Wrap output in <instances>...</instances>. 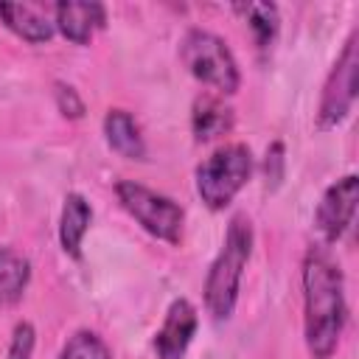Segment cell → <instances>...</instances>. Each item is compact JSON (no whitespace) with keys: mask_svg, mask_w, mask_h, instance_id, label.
I'll list each match as a JSON object with an SVG mask.
<instances>
[{"mask_svg":"<svg viewBox=\"0 0 359 359\" xmlns=\"http://www.w3.org/2000/svg\"><path fill=\"white\" fill-rule=\"evenodd\" d=\"M56 359H112L107 342L93 331H76Z\"/></svg>","mask_w":359,"mask_h":359,"instance_id":"cell-16","label":"cell"},{"mask_svg":"<svg viewBox=\"0 0 359 359\" xmlns=\"http://www.w3.org/2000/svg\"><path fill=\"white\" fill-rule=\"evenodd\" d=\"M303 309L309 353L314 359H331L348 320V306L342 272L323 250H309L303 261Z\"/></svg>","mask_w":359,"mask_h":359,"instance_id":"cell-1","label":"cell"},{"mask_svg":"<svg viewBox=\"0 0 359 359\" xmlns=\"http://www.w3.org/2000/svg\"><path fill=\"white\" fill-rule=\"evenodd\" d=\"M104 135L107 143L126 160H143L146 157V143L140 135L137 121L126 109H109L104 118Z\"/></svg>","mask_w":359,"mask_h":359,"instance_id":"cell-10","label":"cell"},{"mask_svg":"<svg viewBox=\"0 0 359 359\" xmlns=\"http://www.w3.org/2000/svg\"><path fill=\"white\" fill-rule=\"evenodd\" d=\"M115 194H118V202L123 205V210L146 233H151L160 241L180 244L185 213L174 199H168V196H163V194H157V191H151L140 182H129V180L118 182Z\"/></svg>","mask_w":359,"mask_h":359,"instance_id":"cell-5","label":"cell"},{"mask_svg":"<svg viewBox=\"0 0 359 359\" xmlns=\"http://www.w3.org/2000/svg\"><path fill=\"white\" fill-rule=\"evenodd\" d=\"M107 22V11L101 3H59L56 6V25L59 31L76 42V45H87L93 39V34L98 28H104Z\"/></svg>","mask_w":359,"mask_h":359,"instance_id":"cell-9","label":"cell"},{"mask_svg":"<svg viewBox=\"0 0 359 359\" xmlns=\"http://www.w3.org/2000/svg\"><path fill=\"white\" fill-rule=\"evenodd\" d=\"M191 126H194L196 140H213L233 129V109L216 98H196Z\"/></svg>","mask_w":359,"mask_h":359,"instance_id":"cell-14","label":"cell"},{"mask_svg":"<svg viewBox=\"0 0 359 359\" xmlns=\"http://www.w3.org/2000/svg\"><path fill=\"white\" fill-rule=\"evenodd\" d=\"M0 17L3 22L25 42H48L53 36V25L39 14L34 11L31 6H17V3H0Z\"/></svg>","mask_w":359,"mask_h":359,"instance_id":"cell-12","label":"cell"},{"mask_svg":"<svg viewBox=\"0 0 359 359\" xmlns=\"http://www.w3.org/2000/svg\"><path fill=\"white\" fill-rule=\"evenodd\" d=\"M236 11L247 17V22L255 34V45L261 50H266L278 34V8L272 3H247V6H236Z\"/></svg>","mask_w":359,"mask_h":359,"instance_id":"cell-15","label":"cell"},{"mask_svg":"<svg viewBox=\"0 0 359 359\" xmlns=\"http://www.w3.org/2000/svg\"><path fill=\"white\" fill-rule=\"evenodd\" d=\"M194 334H196V309L185 297H180L168 306L165 320L154 337L157 359H182Z\"/></svg>","mask_w":359,"mask_h":359,"instance_id":"cell-8","label":"cell"},{"mask_svg":"<svg viewBox=\"0 0 359 359\" xmlns=\"http://www.w3.org/2000/svg\"><path fill=\"white\" fill-rule=\"evenodd\" d=\"M250 252H252V224L244 213H236L227 224L224 244L205 278V306L213 314V320H227L233 314Z\"/></svg>","mask_w":359,"mask_h":359,"instance_id":"cell-2","label":"cell"},{"mask_svg":"<svg viewBox=\"0 0 359 359\" xmlns=\"http://www.w3.org/2000/svg\"><path fill=\"white\" fill-rule=\"evenodd\" d=\"M56 107L65 118H81L84 115V101L79 98V93L67 84H56Z\"/></svg>","mask_w":359,"mask_h":359,"instance_id":"cell-18","label":"cell"},{"mask_svg":"<svg viewBox=\"0 0 359 359\" xmlns=\"http://www.w3.org/2000/svg\"><path fill=\"white\" fill-rule=\"evenodd\" d=\"M90 219H93L90 202L81 194H67L62 208V222H59V241L70 258H81V238L90 227Z\"/></svg>","mask_w":359,"mask_h":359,"instance_id":"cell-11","label":"cell"},{"mask_svg":"<svg viewBox=\"0 0 359 359\" xmlns=\"http://www.w3.org/2000/svg\"><path fill=\"white\" fill-rule=\"evenodd\" d=\"M356 67H359V53H356V34H351V39L345 42L339 59L334 62L325 87H323V98H320V109H317V126L320 129H331L337 126L353 107L356 98Z\"/></svg>","mask_w":359,"mask_h":359,"instance_id":"cell-6","label":"cell"},{"mask_svg":"<svg viewBox=\"0 0 359 359\" xmlns=\"http://www.w3.org/2000/svg\"><path fill=\"white\" fill-rule=\"evenodd\" d=\"M356 199H359V180L353 174L337 180L334 185H328V191L323 194L317 213H314V224L320 230V236L334 244L342 238V233L348 230V224L353 222L356 213Z\"/></svg>","mask_w":359,"mask_h":359,"instance_id":"cell-7","label":"cell"},{"mask_svg":"<svg viewBox=\"0 0 359 359\" xmlns=\"http://www.w3.org/2000/svg\"><path fill=\"white\" fill-rule=\"evenodd\" d=\"M34 342H36L34 325L31 323H17V328L11 334V345H8V359H31Z\"/></svg>","mask_w":359,"mask_h":359,"instance_id":"cell-17","label":"cell"},{"mask_svg":"<svg viewBox=\"0 0 359 359\" xmlns=\"http://www.w3.org/2000/svg\"><path fill=\"white\" fill-rule=\"evenodd\" d=\"M283 143L275 140L269 149H266V160H264V174H266V182L275 188L280 180H283Z\"/></svg>","mask_w":359,"mask_h":359,"instance_id":"cell-19","label":"cell"},{"mask_svg":"<svg viewBox=\"0 0 359 359\" xmlns=\"http://www.w3.org/2000/svg\"><path fill=\"white\" fill-rule=\"evenodd\" d=\"M28 280H31V261L11 247H0V306L20 300Z\"/></svg>","mask_w":359,"mask_h":359,"instance_id":"cell-13","label":"cell"},{"mask_svg":"<svg viewBox=\"0 0 359 359\" xmlns=\"http://www.w3.org/2000/svg\"><path fill=\"white\" fill-rule=\"evenodd\" d=\"M180 56L185 62V67L191 70L194 79H199L202 84H210L213 90L233 95L238 90V65L227 48V42L210 31H199L191 28L182 39Z\"/></svg>","mask_w":359,"mask_h":359,"instance_id":"cell-4","label":"cell"},{"mask_svg":"<svg viewBox=\"0 0 359 359\" xmlns=\"http://www.w3.org/2000/svg\"><path fill=\"white\" fill-rule=\"evenodd\" d=\"M252 174V154L244 143H227L216 149L196 168V191L210 210H222L244 188Z\"/></svg>","mask_w":359,"mask_h":359,"instance_id":"cell-3","label":"cell"}]
</instances>
